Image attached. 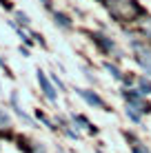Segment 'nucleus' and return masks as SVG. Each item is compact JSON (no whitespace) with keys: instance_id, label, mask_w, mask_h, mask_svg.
I'll return each mask as SVG.
<instances>
[{"instance_id":"nucleus-1","label":"nucleus","mask_w":151,"mask_h":153,"mask_svg":"<svg viewBox=\"0 0 151 153\" xmlns=\"http://www.w3.org/2000/svg\"><path fill=\"white\" fill-rule=\"evenodd\" d=\"M78 93H80V96L85 98L89 104H93V107H100V109H105V111H107V104L102 102V98H100V96H96V93L87 91V89H78Z\"/></svg>"},{"instance_id":"nucleus-2","label":"nucleus","mask_w":151,"mask_h":153,"mask_svg":"<svg viewBox=\"0 0 151 153\" xmlns=\"http://www.w3.org/2000/svg\"><path fill=\"white\" fill-rule=\"evenodd\" d=\"M38 82H40V87H42V91H45V96L49 98V100H56V91H54V87H51V82L47 80V76H45V71H40L38 69Z\"/></svg>"},{"instance_id":"nucleus-3","label":"nucleus","mask_w":151,"mask_h":153,"mask_svg":"<svg viewBox=\"0 0 151 153\" xmlns=\"http://www.w3.org/2000/svg\"><path fill=\"white\" fill-rule=\"evenodd\" d=\"M138 62L151 73V53H144V51H140V53H138Z\"/></svg>"},{"instance_id":"nucleus-4","label":"nucleus","mask_w":151,"mask_h":153,"mask_svg":"<svg viewBox=\"0 0 151 153\" xmlns=\"http://www.w3.org/2000/svg\"><path fill=\"white\" fill-rule=\"evenodd\" d=\"M56 25H60L62 29H69L71 27V22H69V18H67L65 13H56Z\"/></svg>"},{"instance_id":"nucleus-5","label":"nucleus","mask_w":151,"mask_h":153,"mask_svg":"<svg viewBox=\"0 0 151 153\" xmlns=\"http://www.w3.org/2000/svg\"><path fill=\"white\" fill-rule=\"evenodd\" d=\"M105 67H107V71H109V73H111V76H113V78H116V80H122V73H120V71H118V67H113V65H109V62H107V65H105Z\"/></svg>"},{"instance_id":"nucleus-6","label":"nucleus","mask_w":151,"mask_h":153,"mask_svg":"<svg viewBox=\"0 0 151 153\" xmlns=\"http://www.w3.org/2000/svg\"><path fill=\"white\" fill-rule=\"evenodd\" d=\"M138 84H140V93H151V82L149 80H144V78H142Z\"/></svg>"},{"instance_id":"nucleus-7","label":"nucleus","mask_w":151,"mask_h":153,"mask_svg":"<svg viewBox=\"0 0 151 153\" xmlns=\"http://www.w3.org/2000/svg\"><path fill=\"white\" fill-rule=\"evenodd\" d=\"M127 115H129V118H131V120H133V122H140V115H138L136 111H131V107H129V109H127Z\"/></svg>"},{"instance_id":"nucleus-8","label":"nucleus","mask_w":151,"mask_h":153,"mask_svg":"<svg viewBox=\"0 0 151 153\" xmlns=\"http://www.w3.org/2000/svg\"><path fill=\"white\" fill-rule=\"evenodd\" d=\"M18 20H20L22 25H29V16H27V13H22V11L18 13Z\"/></svg>"},{"instance_id":"nucleus-9","label":"nucleus","mask_w":151,"mask_h":153,"mask_svg":"<svg viewBox=\"0 0 151 153\" xmlns=\"http://www.w3.org/2000/svg\"><path fill=\"white\" fill-rule=\"evenodd\" d=\"M7 122H9V118H7V115H4V113H0V126H4Z\"/></svg>"},{"instance_id":"nucleus-10","label":"nucleus","mask_w":151,"mask_h":153,"mask_svg":"<svg viewBox=\"0 0 151 153\" xmlns=\"http://www.w3.org/2000/svg\"><path fill=\"white\" fill-rule=\"evenodd\" d=\"M0 4H2L4 9H11V2H9V0H0Z\"/></svg>"},{"instance_id":"nucleus-11","label":"nucleus","mask_w":151,"mask_h":153,"mask_svg":"<svg viewBox=\"0 0 151 153\" xmlns=\"http://www.w3.org/2000/svg\"><path fill=\"white\" fill-rule=\"evenodd\" d=\"M54 82H56V84H58V87H60V89H62V91H65V84H62V82H60V80H58V76H54Z\"/></svg>"},{"instance_id":"nucleus-12","label":"nucleus","mask_w":151,"mask_h":153,"mask_svg":"<svg viewBox=\"0 0 151 153\" xmlns=\"http://www.w3.org/2000/svg\"><path fill=\"white\" fill-rule=\"evenodd\" d=\"M133 153H142V149H140V146H133Z\"/></svg>"},{"instance_id":"nucleus-13","label":"nucleus","mask_w":151,"mask_h":153,"mask_svg":"<svg viewBox=\"0 0 151 153\" xmlns=\"http://www.w3.org/2000/svg\"><path fill=\"white\" fill-rule=\"evenodd\" d=\"M0 67H2V69H7V67H4V62H2V58H0Z\"/></svg>"}]
</instances>
